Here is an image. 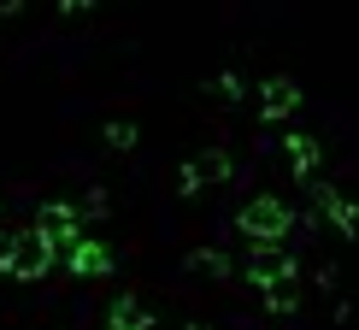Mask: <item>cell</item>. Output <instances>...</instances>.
<instances>
[{"label":"cell","mask_w":359,"mask_h":330,"mask_svg":"<svg viewBox=\"0 0 359 330\" xmlns=\"http://www.w3.org/2000/svg\"><path fill=\"white\" fill-rule=\"evenodd\" d=\"M242 236L253 248H277L283 236H289V206L271 201V194H259V201L242 206Z\"/></svg>","instance_id":"obj_1"},{"label":"cell","mask_w":359,"mask_h":330,"mask_svg":"<svg viewBox=\"0 0 359 330\" xmlns=\"http://www.w3.org/2000/svg\"><path fill=\"white\" fill-rule=\"evenodd\" d=\"M294 100H301V88H294L289 77H271V83H259V112H265V124L289 118V112H294Z\"/></svg>","instance_id":"obj_2"},{"label":"cell","mask_w":359,"mask_h":330,"mask_svg":"<svg viewBox=\"0 0 359 330\" xmlns=\"http://www.w3.org/2000/svg\"><path fill=\"white\" fill-rule=\"evenodd\" d=\"M206 183H230V159L224 154H201L194 165H183V194H194V189H206Z\"/></svg>","instance_id":"obj_3"},{"label":"cell","mask_w":359,"mask_h":330,"mask_svg":"<svg viewBox=\"0 0 359 330\" xmlns=\"http://www.w3.org/2000/svg\"><path fill=\"white\" fill-rule=\"evenodd\" d=\"M59 265H65V272H77V277H100V272L112 265V253H107V248H95V242H77V248L59 253Z\"/></svg>","instance_id":"obj_4"},{"label":"cell","mask_w":359,"mask_h":330,"mask_svg":"<svg viewBox=\"0 0 359 330\" xmlns=\"http://www.w3.org/2000/svg\"><path fill=\"white\" fill-rule=\"evenodd\" d=\"M289 159H294V177L312 183V165H318V142L301 136V130H289Z\"/></svg>","instance_id":"obj_5"},{"label":"cell","mask_w":359,"mask_h":330,"mask_svg":"<svg viewBox=\"0 0 359 330\" xmlns=\"http://www.w3.org/2000/svg\"><path fill=\"white\" fill-rule=\"evenodd\" d=\"M107 330H154V319L136 307V301H112V319H107Z\"/></svg>","instance_id":"obj_6"},{"label":"cell","mask_w":359,"mask_h":330,"mask_svg":"<svg viewBox=\"0 0 359 330\" xmlns=\"http://www.w3.org/2000/svg\"><path fill=\"white\" fill-rule=\"evenodd\" d=\"M107 142H112V147H130V142H136V130H130V124H112Z\"/></svg>","instance_id":"obj_7"},{"label":"cell","mask_w":359,"mask_h":330,"mask_svg":"<svg viewBox=\"0 0 359 330\" xmlns=\"http://www.w3.org/2000/svg\"><path fill=\"white\" fill-rule=\"evenodd\" d=\"M12 265V236H0V272Z\"/></svg>","instance_id":"obj_8"}]
</instances>
